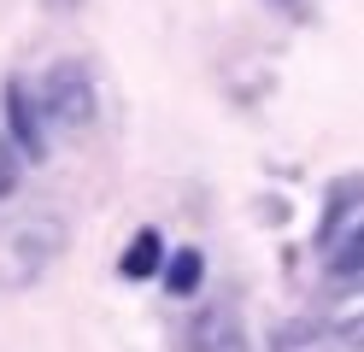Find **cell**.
Instances as JSON below:
<instances>
[{"instance_id":"1","label":"cell","mask_w":364,"mask_h":352,"mask_svg":"<svg viewBox=\"0 0 364 352\" xmlns=\"http://www.w3.org/2000/svg\"><path fill=\"white\" fill-rule=\"evenodd\" d=\"M59 252H65V223L48 218V211H36L30 223H18L6 241H0V276H6V288H24V282H36Z\"/></svg>"},{"instance_id":"2","label":"cell","mask_w":364,"mask_h":352,"mask_svg":"<svg viewBox=\"0 0 364 352\" xmlns=\"http://www.w3.org/2000/svg\"><path fill=\"white\" fill-rule=\"evenodd\" d=\"M100 112V94H95V77L77 65V59H59L48 77H41V117L59 129H88Z\"/></svg>"},{"instance_id":"3","label":"cell","mask_w":364,"mask_h":352,"mask_svg":"<svg viewBox=\"0 0 364 352\" xmlns=\"http://www.w3.org/2000/svg\"><path fill=\"white\" fill-rule=\"evenodd\" d=\"M6 135L18 141V147H24V159L30 164H41L48 159V135H41V100H30L24 94V82H6Z\"/></svg>"},{"instance_id":"4","label":"cell","mask_w":364,"mask_h":352,"mask_svg":"<svg viewBox=\"0 0 364 352\" xmlns=\"http://www.w3.org/2000/svg\"><path fill=\"white\" fill-rule=\"evenodd\" d=\"M188 352H247L241 323H235L230 305H206V311L194 317V329H188Z\"/></svg>"},{"instance_id":"5","label":"cell","mask_w":364,"mask_h":352,"mask_svg":"<svg viewBox=\"0 0 364 352\" xmlns=\"http://www.w3.org/2000/svg\"><path fill=\"white\" fill-rule=\"evenodd\" d=\"M270 352H329V323H317V317H288L277 335H270Z\"/></svg>"},{"instance_id":"6","label":"cell","mask_w":364,"mask_h":352,"mask_svg":"<svg viewBox=\"0 0 364 352\" xmlns=\"http://www.w3.org/2000/svg\"><path fill=\"white\" fill-rule=\"evenodd\" d=\"M329 335L347 346V352H364V288H353V294L329 311Z\"/></svg>"},{"instance_id":"7","label":"cell","mask_w":364,"mask_h":352,"mask_svg":"<svg viewBox=\"0 0 364 352\" xmlns=\"http://www.w3.org/2000/svg\"><path fill=\"white\" fill-rule=\"evenodd\" d=\"M353 194H364V176H341L329 188V211H323V229H317V247H335V235H341V223L353 211Z\"/></svg>"},{"instance_id":"8","label":"cell","mask_w":364,"mask_h":352,"mask_svg":"<svg viewBox=\"0 0 364 352\" xmlns=\"http://www.w3.org/2000/svg\"><path fill=\"white\" fill-rule=\"evenodd\" d=\"M329 270L335 276H364V223H353L347 235H335V247H329Z\"/></svg>"},{"instance_id":"9","label":"cell","mask_w":364,"mask_h":352,"mask_svg":"<svg viewBox=\"0 0 364 352\" xmlns=\"http://www.w3.org/2000/svg\"><path fill=\"white\" fill-rule=\"evenodd\" d=\"M159 252H165V247H159V235H153V229H141V235L129 241V252H124V276H129V282L153 276V270H159Z\"/></svg>"},{"instance_id":"10","label":"cell","mask_w":364,"mask_h":352,"mask_svg":"<svg viewBox=\"0 0 364 352\" xmlns=\"http://www.w3.org/2000/svg\"><path fill=\"white\" fill-rule=\"evenodd\" d=\"M165 282H171V294H194L200 288V252L194 247H176L171 265H165Z\"/></svg>"},{"instance_id":"11","label":"cell","mask_w":364,"mask_h":352,"mask_svg":"<svg viewBox=\"0 0 364 352\" xmlns=\"http://www.w3.org/2000/svg\"><path fill=\"white\" fill-rule=\"evenodd\" d=\"M24 147H18V141L12 135H0V200H6L12 194V188H18V176H24Z\"/></svg>"}]
</instances>
